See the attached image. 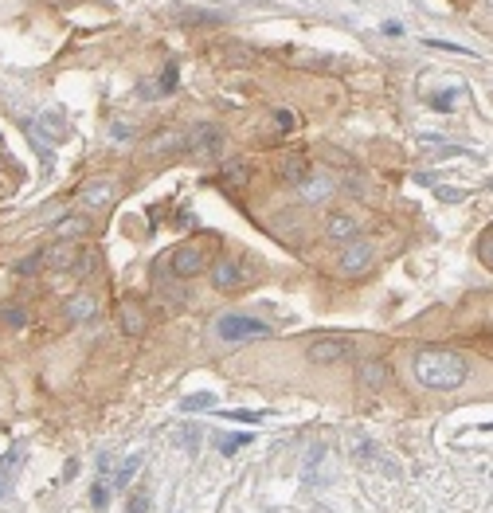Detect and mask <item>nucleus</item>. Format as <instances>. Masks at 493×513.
<instances>
[{"instance_id":"1","label":"nucleus","mask_w":493,"mask_h":513,"mask_svg":"<svg viewBox=\"0 0 493 513\" xmlns=\"http://www.w3.org/2000/svg\"><path fill=\"white\" fill-rule=\"evenodd\" d=\"M411 368H415V380L431 392L462 388V384H466V372H470L466 356L454 353V349H419L415 361H411Z\"/></svg>"},{"instance_id":"2","label":"nucleus","mask_w":493,"mask_h":513,"mask_svg":"<svg viewBox=\"0 0 493 513\" xmlns=\"http://www.w3.org/2000/svg\"><path fill=\"white\" fill-rule=\"evenodd\" d=\"M270 325L259 318H247V314H223L216 321V337L228 345H243V341H254V337H266Z\"/></svg>"},{"instance_id":"3","label":"nucleus","mask_w":493,"mask_h":513,"mask_svg":"<svg viewBox=\"0 0 493 513\" xmlns=\"http://www.w3.org/2000/svg\"><path fill=\"white\" fill-rule=\"evenodd\" d=\"M352 353H356V345L349 337H341V333H325V337L310 341V349H305V356H310L313 365H341Z\"/></svg>"},{"instance_id":"4","label":"nucleus","mask_w":493,"mask_h":513,"mask_svg":"<svg viewBox=\"0 0 493 513\" xmlns=\"http://www.w3.org/2000/svg\"><path fill=\"white\" fill-rule=\"evenodd\" d=\"M169 267H172V274H177V279H196V274L208 267V259H204V251H200L196 243H184V247H177V251H172Z\"/></svg>"},{"instance_id":"5","label":"nucleus","mask_w":493,"mask_h":513,"mask_svg":"<svg viewBox=\"0 0 493 513\" xmlns=\"http://www.w3.org/2000/svg\"><path fill=\"white\" fill-rule=\"evenodd\" d=\"M372 263H376V247L364 243V239H352V243L341 251V274H364Z\"/></svg>"},{"instance_id":"6","label":"nucleus","mask_w":493,"mask_h":513,"mask_svg":"<svg viewBox=\"0 0 493 513\" xmlns=\"http://www.w3.org/2000/svg\"><path fill=\"white\" fill-rule=\"evenodd\" d=\"M243 282H247V270L239 267V259H216V267H212V286L216 290H239Z\"/></svg>"},{"instance_id":"7","label":"nucleus","mask_w":493,"mask_h":513,"mask_svg":"<svg viewBox=\"0 0 493 513\" xmlns=\"http://www.w3.org/2000/svg\"><path fill=\"white\" fill-rule=\"evenodd\" d=\"M114 196H118V188H114V181H86L83 188H79V200H83L86 208H94V212H106L110 204H114Z\"/></svg>"},{"instance_id":"8","label":"nucleus","mask_w":493,"mask_h":513,"mask_svg":"<svg viewBox=\"0 0 493 513\" xmlns=\"http://www.w3.org/2000/svg\"><path fill=\"white\" fill-rule=\"evenodd\" d=\"M298 196L305 204H325V200L333 196V181H329L325 172H305L298 181Z\"/></svg>"},{"instance_id":"9","label":"nucleus","mask_w":493,"mask_h":513,"mask_svg":"<svg viewBox=\"0 0 493 513\" xmlns=\"http://www.w3.org/2000/svg\"><path fill=\"white\" fill-rule=\"evenodd\" d=\"M325 235H329L333 243H352V239L361 235V223L352 220L349 212H329V216H325Z\"/></svg>"},{"instance_id":"10","label":"nucleus","mask_w":493,"mask_h":513,"mask_svg":"<svg viewBox=\"0 0 493 513\" xmlns=\"http://www.w3.org/2000/svg\"><path fill=\"white\" fill-rule=\"evenodd\" d=\"M352 454L361 459V463H368V466H376V470H388L392 478H399L403 470H399V463L392 459V454L384 451V447H376V443H356L352 447Z\"/></svg>"},{"instance_id":"11","label":"nucleus","mask_w":493,"mask_h":513,"mask_svg":"<svg viewBox=\"0 0 493 513\" xmlns=\"http://www.w3.org/2000/svg\"><path fill=\"white\" fill-rule=\"evenodd\" d=\"M184 145H192L196 153H219V149H223V130H219L216 122H204V125H196L192 137H188Z\"/></svg>"},{"instance_id":"12","label":"nucleus","mask_w":493,"mask_h":513,"mask_svg":"<svg viewBox=\"0 0 493 513\" xmlns=\"http://www.w3.org/2000/svg\"><path fill=\"white\" fill-rule=\"evenodd\" d=\"M43 263H48V267H59V270H67L74 263V259H79V247L71 243V239H55V243L48 247V251H43Z\"/></svg>"},{"instance_id":"13","label":"nucleus","mask_w":493,"mask_h":513,"mask_svg":"<svg viewBox=\"0 0 493 513\" xmlns=\"http://www.w3.org/2000/svg\"><path fill=\"white\" fill-rule=\"evenodd\" d=\"M98 314V302L90 294H74L71 302H67V321H90Z\"/></svg>"},{"instance_id":"14","label":"nucleus","mask_w":493,"mask_h":513,"mask_svg":"<svg viewBox=\"0 0 493 513\" xmlns=\"http://www.w3.org/2000/svg\"><path fill=\"white\" fill-rule=\"evenodd\" d=\"M118 321H121V330L130 333V337H137V333H145V314H141V305H133V302H121V310H118Z\"/></svg>"},{"instance_id":"15","label":"nucleus","mask_w":493,"mask_h":513,"mask_svg":"<svg viewBox=\"0 0 493 513\" xmlns=\"http://www.w3.org/2000/svg\"><path fill=\"white\" fill-rule=\"evenodd\" d=\"M388 380H392V368H388L384 361H368V365L361 368V384H364V388H384Z\"/></svg>"},{"instance_id":"16","label":"nucleus","mask_w":493,"mask_h":513,"mask_svg":"<svg viewBox=\"0 0 493 513\" xmlns=\"http://www.w3.org/2000/svg\"><path fill=\"white\" fill-rule=\"evenodd\" d=\"M28 130H39V134L48 137V141H55V145H59L63 137H67V125H63L59 114H43V118H39L36 125H28Z\"/></svg>"},{"instance_id":"17","label":"nucleus","mask_w":493,"mask_h":513,"mask_svg":"<svg viewBox=\"0 0 493 513\" xmlns=\"http://www.w3.org/2000/svg\"><path fill=\"white\" fill-rule=\"evenodd\" d=\"M184 141H188V137H184L181 130H161V134L149 141V149H153V153H177V149H184Z\"/></svg>"},{"instance_id":"18","label":"nucleus","mask_w":493,"mask_h":513,"mask_svg":"<svg viewBox=\"0 0 493 513\" xmlns=\"http://www.w3.org/2000/svg\"><path fill=\"white\" fill-rule=\"evenodd\" d=\"M325 463V447L321 443H313L310 451H305V463H301V478H305V486H313L317 482V466Z\"/></svg>"},{"instance_id":"19","label":"nucleus","mask_w":493,"mask_h":513,"mask_svg":"<svg viewBox=\"0 0 493 513\" xmlns=\"http://www.w3.org/2000/svg\"><path fill=\"white\" fill-rule=\"evenodd\" d=\"M305 172H310V165H305L301 157H282V161H278V177H282V181H290V184H298Z\"/></svg>"},{"instance_id":"20","label":"nucleus","mask_w":493,"mask_h":513,"mask_svg":"<svg viewBox=\"0 0 493 513\" xmlns=\"http://www.w3.org/2000/svg\"><path fill=\"white\" fill-rule=\"evenodd\" d=\"M458 98H466V86H454V90H439V94H431L427 102H431V110H454Z\"/></svg>"},{"instance_id":"21","label":"nucleus","mask_w":493,"mask_h":513,"mask_svg":"<svg viewBox=\"0 0 493 513\" xmlns=\"http://www.w3.org/2000/svg\"><path fill=\"white\" fill-rule=\"evenodd\" d=\"M137 466H141V454H133V459H125V463L114 470V478H110V486L121 490V486H130V478L137 474Z\"/></svg>"},{"instance_id":"22","label":"nucleus","mask_w":493,"mask_h":513,"mask_svg":"<svg viewBox=\"0 0 493 513\" xmlns=\"http://www.w3.org/2000/svg\"><path fill=\"white\" fill-rule=\"evenodd\" d=\"M208 408H216L212 392H196V396H184L181 400V412H208Z\"/></svg>"},{"instance_id":"23","label":"nucleus","mask_w":493,"mask_h":513,"mask_svg":"<svg viewBox=\"0 0 493 513\" xmlns=\"http://www.w3.org/2000/svg\"><path fill=\"white\" fill-rule=\"evenodd\" d=\"M86 228H90V223H86L83 216H63V220H59V235H63V239H79V235H86Z\"/></svg>"},{"instance_id":"24","label":"nucleus","mask_w":493,"mask_h":513,"mask_svg":"<svg viewBox=\"0 0 493 513\" xmlns=\"http://www.w3.org/2000/svg\"><path fill=\"white\" fill-rule=\"evenodd\" d=\"M216 63H228V67H231V63H239V67H243V63H251V51H247V48H219Z\"/></svg>"},{"instance_id":"25","label":"nucleus","mask_w":493,"mask_h":513,"mask_svg":"<svg viewBox=\"0 0 493 513\" xmlns=\"http://www.w3.org/2000/svg\"><path fill=\"white\" fill-rule=\"evenodd\" d=\"M223 177H228V184H235V188L247 184V161H228V165H223Z\"/></svg>"},{"instance_id":"26","label":"nucleus","mask_w":493,"mask_h":513,"mask_svg":"<svg viewBox=\"0 0 493 513\" xmlns=\"http://www.w3.org/2000/svg\"><path fill=\"white\" fill-rule=\"evenodd\" d=\"M0 321H4V325H12V330H20V325L28 321V314L20 310V305H4V310H0Z\"/></svg>"},{"instance_id":"27","label":"nucleus","mask_w":493,"mask_h":513,"mask_svg":"<svg viewBox=\"0 0 493 513\" xmlns=\"http://www.w3.org/2000/svg\"><path fill=\"white\" fill-rule=\"evenodd\" d=\"M247 435H228V439H219V454L223 459H231V454H239V447H247Z\"/></svg>"},{"instance_id":"28","label":"nucleus","mask_w":493,"mask_h":513,"mask_svg":"<svg viewBox=\"0 0 493 513\" xmlns=\"http://www.w3.org/2000/svg\"><path fill=\"white\" fill-rule=\"evenodd\" d=\"M266 416H270V412H247V408H235V412H228V419H235V423H263Z\"/></svg>"},{"instance_id":"29","label":"nucleus","mask_w":493,"mask_h":513,"mask_svg":"<svg viewBox=\"0 0 493 513\" xmlns=\"http://www.w3.org/2000/svg\"><path fill=\"white\" fill-rule=\"evenodd\" d=\"M90 505H94V510H106V505H110V486L98 482V486L90 490Z\"/></svg>"},{"instance_id":"30","label":"nucleus","mask_w":493,"mask_h":513,"mask_svg":"<svg viewBox=\"0 0 493 513\" xmlns=\"http://www.w3.org/2000/svg\"><path fill=\"white\" fill-rule=\"evenodd\" d=\"M39 263H43L39 255H28V259H20V263H16V270H20V274H36Z\"/></svg>"},{"instance_id":"31","label":"nucleus","mask_w":493,"mask_h":513,"mask_svg":"<svg viewBox=\"0 0 493 513\" xmlns=\"http://www.w3.org/2000/svg\"><path fill=\"white\" fill-rule=\"evenodd\" d=\"M125 513H149V494H137V498H130Z\"/></svg>"},{"instance_id":"32","label":"nucleus","mask_w":493,"mask_h":513,"mask_svg":"<svg viewBox=\"0 0 493 513\" xmlns=\"http://www.w3.org/2000/svg\"><path fill=\"white\" fill-rule=\"evenodd\" d=\"M177 86V63H169L165 71H161V90H172Z\"/></svg>"},{"instance_id":"33","label":"nucleus","mask_w":493,"mask_h":513,"mask_svg":"<svg viewBox=\"0 0 493 513\" xmlns=\"http://www.w3.org/2000/svg\"><path fill=\"white\" fill-rule=\"evenodd\" d=\"M481 263H485V267L493 263V232L481 235Z\"/></svg>"},{"instance_id":"34","label":"nucleus","mask_w":493,"mask_h":513,"mask_svg":"<svg viewBox=\"0 0 493 513\" xmlns=\"http://www.w3.org/2000/svg\"><path fill=\"white\" fill-rule=\"evenodd\" d=\"M181 443H188V451H196V443H200V428H184Z\"/></svg>"},{"instance_id":"35","label":"nucleus","mask_w":493,"mask_h":513,"mask_svg":"<svg viewBox=\"0 0 493 513\" xmlns=\"http://www.w3.org/2000/svg\"><path fill=\"white\" fill-rule=\"evenodd\" d=\"M462 196L466 192H458V188H439V200H443V204H458Z\"/></svg>"},{"instance_id":"36","label":"nucleus","mask_w":493,"mask_h":513,"mask_svg":"<svg viewBox=\"0 0 493 513\" xmlns=\"http://www.w3.org/2000/svg\"><path fill=\"white\" fill-rule=\"evenodd\" d=\"M188 20H192V24H219L223 16H208V12H188Z\"/></svg>"},{"instance_id":"37","label":"nucleus","mask_w":493,"mask_h":513,"mask_svg":"<svg viewBox=\"0 0 493 513\" xmlns=\"http://www.w3.org/2000/svg\"><path fill=\"white\" fill-rule=\"evenodd\" d=\"M274 122L282 125V130H294V114H286V110H278V114H274Z\"/></svg>"},{"instance_id":"38","label":"nucleus","mask_w":493,"mask_h":513,"mask_svg":"<svg viewBox=\"0 0 493 513\" xmlns=\"http://www.w3.org/2000/svg\"><path fill=\"white\" fill-rule=\"evenodd\" d=\"M110 466H114V459H110V454H98V470H102V474H110Z\"/></svg>"},{"instance_id":"39","label":"nucleus","mask_w":493,"mask_h":513,"mask_svg":"<svg viewBox=\"0 0 493 513\" xmlns=\"http://www.w3.org/2000/svg\"><path fill=\"white\" fill-rule=\"evenodd\" d=\"M114 137H118V141H121V137H130V125H121V122H114Z\"/></svg>"},{"instance_id":"40","label":"nucleus","mask_w":493,"mask_h":513,"mask_svg":"<svg viewBox=\"0 0 493 513\" xmlns=\"http://www.w3.org/2000/svg\"><path fill=\"white\" fill-rule=\"evenodd\" d=\"M4 486H8V474H4V470H0V498H4Z\"/></svg>"},{"instance_id":"41","label":"nucleus","mask_w":493,"mask_h":513,"mask_svg":"<svg viewBox=\"0 0 493 513\" xmlns=\"http://www.w3.org/2000/svg\"><path fill=\"white\" fill-rule=\"evenodd\" d=\"M317 513H333V510H325V505H317Z\"/></svg>"}]
</instances>
